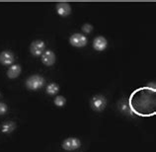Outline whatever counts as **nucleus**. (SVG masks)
<instances>
[{"label":"nucleus","instance_id":"1a4fd4ad","mask_svg":"<svg viewBox=\"0 0 156 152\" xmlns=\"http://www.w3.org/2000/svg\"><path fill=\"white\" fill-rule=\"evenodd\" d=\"M15 60V57L13 52L10 51H3L0 53V62L1 64L8 66V65H12Z\"/></svg>","mask_w":156,"mask_h":152},{"label":"nucleus","instance_id":"6e6552de","mask_svg":"<svg viewBox=\"0 0 156 152\" xmlns=\"http://www.w3.org/2000/svg\"><path fill=\"white\" fill-rule=\"evenodd\" d=\"M41 58H42V62L44 65H47V66H51V65L55 63L56 56H55V53L52 51L47 50L44 51L42 55H41Z\"/></svg>","mask_w":156,"mask_h":152},{"label":"nucleus","instance_id":"f8f14e48","mask_svg":"<svg viewBox=\"0 0 156 152\" xmlns=\"http://www.w3.org/2000/svg\"><path fill=\"white\" fill-rule=\"evenodd\" d=\"M16 127V125L14 122H6L1 125V130L4 133H12Z\"/></svg>","mask_w":156,"mask_h":152},{"label":"nucleus","instance_id":"9b49d317","mask_svg":"<svg viewBox=\"0 0 156 152\" xmlns=\"http://www.w3.org/2000/svg\"><path fill=\"white\" fill-rule=\"evenodd\" d=\"M22 68L19 64H12L7 70V76L10 79H15L17 78L20 74H21Z\"/></svg>","mask_w":156,"mask_h":152},{"label":"nucleus","instance_id":"f03ea898","mask_svg":"<svg viewBox=\"0 0 156 152\" xmlns=\"http://www.w3.org/2000/svg\"><path fill=\"white\" fill-rule=\"evenodd\" d=\"M44 78L41 75L38 74H34L31 75L27 78L26 80V87L31 90V91H37L43 87L44 85Z\"/></svg>","mask_w":156,"mask_h":152},{"label":"nucleus","instance_id":"4468645a","mask_svg":"<svg viewBox=\"0 0 156 152\" xmlns=\"http://www.w3.org/2000/svg\"><path fill=\"white\" fill-rule=\"evenodd\" d=\"M53 102H55V105L56 107H64L66 104V99L63 96H56Z\"/></svg>","mask_w":156,"mask_h":152},{"label":"nucleus","instance_id":"f3484780","mask_svg":"<svg viewBox=\"0 0 156 152\" xmlns=\"http://www.w3.org/2000/svg\"><path fill=\"white\" fill-rule=\"evenodd\" d=\"M0 97H1V94H0Z\"/></svg>","mask_w":156,"mask_h":152},{"label":"nucleus","instance_id":"0eeeda50","mask_svg":"<svg viewBox=\"0 0 156 152\" xmlns=\"http://www.w3.org/2000/svg\"><path fill=\"white\" fill-rule=\"evenodd\" d=\"M56 13L58 14L60 17H67L71 14V6L70 4L67 2H59L56 4L55 6Z\"/></svg>","mask_w":156,"mask_h":152},{"label":"nucleus","instance_id":"7ed1b4c3","mask_svg":"<svg viewBox=\"0 0 156 152\" xmlns=\"http://www.w3.org/2000/svg\"><path fill=\"white\" fill-rule=\"evenodd\" d=\"M90 105H91L92 110H94L95 112H102L106 109L107 106V99L103 95H94L92 97L91 101H90Z\"/></svg>","mask_w":156,"mask_h":152},{"label":"nucleus","instance_id":"2eb2a0df","mask_svg":"<svg viewBox=\"0 0 156 152\" xmlns=\"http://www.w3.org/2000/svg\"><path fill=\"white\" fill-rule=\"evenodd\" d=\"M93 31V26L91 24H84L82 26V32L85 33V34H90Z\"/></svg>","mask_w":156,"mask_h":152},{"label":"nucleus","instance_id":"dca6fc26","mask_svg":"<svg viewBox=\"0 0 156 152\" xmlns=\"http://www.w3.org/2000/svg\"><path fill=\"white\" fill-rule=\"evenodd\" d=\"M8 111V107L5 103L0 102V115H5Z\"/></svg>","mask_w":156,"mask_h":152},{"label":"nucleus","instance_id":"20e7f679","mask_svg":"<svg viewBox=\"0 0 156 152\" xmlns=\"http://www.w3.org/2000/svg\"><path fill=\"white\" fill-rule=\"evenodd\" d=\"M69 44L75 48H83L88 44V39L83 34L75 33V34L71 35L70 38H69Z\"/></svg>","mask_w":156,"mask_h":152},{"label":"nucleus","instance_id":"39448f33","mask_svg":"<svg viewBox=\"0 0 156 152\" xmlns=\"http://www.w3.org/2000/svg\"><path fill=\"white\" fill-rule=\"evenodd\" d=\"M80 146H81V141L77 137H68L66 139H64L62 141V144H61V147L66 151L76 150Z\"/></svg>","mask_w":156,"mask_h":152},{"label":"nucleus","instance_id":"423d86ee","mask_svg":"<svg viewBox=\"0 0 156 152\" xmlns=\"http://www.w3.org/2000/svg\"><path fill=\"white\" fill-rule=\"evenodd\" d=\"M46 50V44L41 40L33 42L30 46V51L34 56H41Z\"/></svg>","mask_w":156,"mask_h":152},{"label":"nucleus","instance_id":"ddd939ff","mask_svg":"<svg viewBox=\"0 0 156 152\" xmlns=\"http://www.w3.org/2000/svg\"><path fill=\"white\" fill-rule=\"evenodd\" d=\"M58 91H59V86L56 83H50L47 86V89H46V92L51 96L56 95V94L58 93Z\"/></svg>","mask_w":156,"mask_h":152},{"label":"nucleus","instance_id":"f257e3e1","mask_svg":"<svg viewBox=\"0 0 156 152\" xmlns=\"http://www.w3.org/2000/svg\"><path fill=\"white\" fill-rule=\"evenodd\" d=\"M130 111L136 116L148 118L156 114V90L155 87L144 86L135 89L129 99Z\"/></svg>","mask_w":156,"mask_h":152},{"label":"nucleus","instance_id":"9d476101","mask_svg":"<svg viewBox=\"0 0 156 152\" xmlns=\"http://www.w3.org/2000/svg\"><path fill=\"white\" fill-rule=\"evenodd\" d=\"M107 46H108V42H107V39L104 38L103 36H98L93 41V48L97 51H105Z\"/></svg>","mask_w":156,"mask_h":152}]
</instances>
